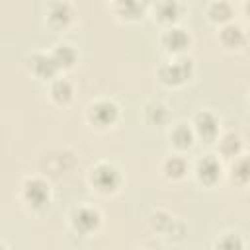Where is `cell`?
<instances>
[{
    "mask_svg": "<svg viewBox=\"0 0 250 250\" xmlns=\"http://www.w3.org/2000/svg\"><path fill=\"white\" fill-rule=\"evenodd\" d=\"M189 72H191V62L184 59V61H174L164 64L160 68V78L166 84H180L189 76Z\"/></svg>",
    "mask_w": 250,
    "mask_h": 250,
    "instance_id": "cell-1",
    "label": "cell"
},
{
    "mask_svg": "<svg viewBox=\"0 0 250 250\" xmlns=\"http://www.w3.org/2000/svg\"><path fill=\"white\" fill-rule=\"evenodd\" d=\"M92 182L96 184L98 189H102V191H111V189H115L117 184H119V174H117V170H115L113 166H109V164H98V166L94 168Z\"/></svg>",
    "mask_w": 250,
    "mask_h": 250,
    "instance_id": "cell-2",
    "label": "cell"
},
{
    "mask_svg": "<svg viewBox=\"0 0 250 250\" xmlns=\"http://www.w3.org/2000/svg\"><path fill=\"white\" fill-rule=\"evenodd\" d=\"M23 193H25V199L33 207H41V205H45L49 201V188L41 180H29V182H25Z\"/></svg>",
    "mask_w": 250,
    "mask_h": 250,
    "instance_id": "cell-3",
    "label": "cell"
},
{
    "mask_svg": "<svg viewBox=\"0 0 250 250\" xmlns=\"http://www.w3.org/2000/svg\"><path fill=\"white\" fill-rule=\"evenodd\" d=\"M115 117H117V107L111 102H98L90 107V119L100 127L109 125Z\"/></svg>",
    "mask_w": 250,
    "mask_h": 250,
    "instance_id": "cell-4",
    "label": "cell"
},
{
    "mask_svg": "<svg viewBox=\"0 0 250 250\" xmlns=\"http://www.w3.org/2000/svg\"><path fill=\"white\" fill-rule=\"evenodd\" d=\"M100 223V215L98 211L90 209V207H80L76 213H74V227L80 230V232H90L98 227Z\"/></svg>",
    "mask_w": 250,
    "mask_h": 250,
    "instance_id": "cell-5",
    "label": "cell"
},
{
    "mask_svg": "<svg viewBox=\"0 0 250 250\" xmlns=\"http://www.w3.org/2000/svg\"><path fill=\"white\" fill-rule=\"evenodd\" d=\"M197 174H199V178H201L203 182L213 184V182L219 178V174H221V164H219L213 156H205V158L199 162V166H197Z\"/></svg>",
    "mask_w": 250,
    "mask_h": 250,
    "instance_id": "cell-6",
    "label": "cell"
},
{
    "mask_svg": "<svg viewBox=\"0 0 250 250\" xmlns=\"http://www.w3.org/2000/svg\"><path fill=\"white\" fill-rule=\"evenodd\" d=\"M195 127L203 139H213L217 133V121L209 111H201L195 117Z\"/></svg>",
    "mask_w": 250,
    "mask_h": 250,
    "instance_id": "cell-7",
    "label": "cell"
},
{
    "mask_svg": "<svg viewBox=\"0 0 250 250\" xmlns=\"http://www.w3.org/2000/svg\"><path fill=\"white\" fill-rule=\"evenodd\" d=\"M57 62H55V59H53V55L51 57H47V55H37L35 59H33V70L39 74V76H43V78H47V76H51L55 70H57Z\"/></svg>",
    "mask_w": 250,
    "mask_h": 250,
    "instance_id": "cell-8",
    "label": "cell"
},
{
    "mask_svg": "<svg viewBox=\"0 0 250 250\" xmlns=\"http://www.w3.org/2000/svg\"><path fill=\"white\" fill-rule=\"evenodd\" d=\"M164 43H166V47L170 51H180V49H184L189 43V37L186 35L184 29H170L164 35Z\"/></svg>",
    "mask_w": 250,
    "mask_h": 250,
    "instance_id": "cell-9",
    "label": "cell"
},
{
    "mask_svg": "<svg viewBox=\"0 0 250 250\" xmlns=\"http://www.w3.org/2000/svg\"><path fill=\"white\" fill-rule=\"evenodd\" d=\"M49 20L53 23H57V25H64L70 20V8H68V4H64V2L53 4L51 10H49Z\"/></svg>",
    "mask_w": 250,
    "mask_h": 250,
    "instance_id": "cell-10",
    "label": "cell"
},
{
    "mask_svg": "<svg viewBox=\"0 0 250 250\" xmlns=\"http://www.w3.org/2000/svg\"><path fill=\"white\" fill-rule=\"evenodd\" d=\"M53 59H55V62L59 66H70L74 62V59H76V53L68 45H59L55 49V53H53Z\"/></svg>",
    "mask_w": 250,
    "mask_h": 250,
    "instance_id": "cell-11",
    "label": "cell"
},
{
    "mask_svg": "<svg viewBox=\"0 0 250 250\" xmlns=\"http://www.w3.org/2000/svg\"><path fill=\"white\" fill-rule=\"evenodd\" d=\"M221 39H223L225 45H229V47H236V45L242 43L244 35H242V29H240L238 25H227V27L221 31Z\"/></svg>",
    "mask_w": 250,
    "mask_h": 250,
    "instance_id": "cell-12",
    "label": "cell"
},
{
    "mask_svg": "<svg viewBox=\"0 0 250 250\" xmlns=\"http://www.w3.org/2000/svg\"><path fill=\"white\" fill-rule=\"evenodd\" d=\"M51 94H53V98H55L57 102L64 104V102L70 100L72 88H70V84H68L66 80H57V82L53 84V88H51Z\"/></svg>",
    "mask_w": 250,
    "mask_h": 250,
    "instance_id": "cell-13",
    "label": "cell"
},
{
    "mask_svg": "<svg viewBox=\"0 0 250 250\" xmlns=\"http://www.w3.org/2000/svg\"><path fill=\"white\" fill-rule=\"evenodd\" d=\"M230 6L225 2V0H219V2H215L213 6H211V10H209V16L215 20V21H225V20H229L230 18Z\"/></svg>",
    "mask_w": 250,
    "mask_h": 250,
    "instance_id": "cell-14",
    "label": "cell"
},
{
    "mask_svg": "<svg viewBox=\"0 0 250 250\" xmlns=\"http://www.w3.org/2000/svg\"><path fill=\"white\" fill-rule=\"evenodd\" d=\"M172 139H174V143H176L178 146L186 148V146L191 145V131H189L186 125H178V127L174 129V133H172Z\"/></svg>",
    "mask_w": 250,
    "mask_h": 250,
    "instance_id": "cell-15",
    "label": "cell"
},
{
    "mask_svg": "<svg viewBox=\"0 0 250 250\" xmlns=\"http://www.w3.org/2000/svg\"><path fill=\"white\" fill-rule=\"evenodd\" d=\"M232 176H234L238 182H246V180H250V156L240 158V160L234 164V168H232Z\"/></svg>",
    "mask_w": 250,
    "mask_h": 250,
    "instance_id": "cell-16",
    "label": "cell"
},
{
    "mask_svg": "<svg viewBox=\"0 0 250 250\" xmlns=\"http://www.w3.org/2000/svg\"><path fill=\"white\" fill-rule=\"evenodd\" d=\"M164 170H166V174H168L170 178H180V176L186 172V162H184L182 158H176V156H172L170 160H166V166H164Z\"/></svg>",
    "mask_w": 250,
    "mask_h": 250,
    "instance_id": "cell-17",
    "label": "cell"
},
{
    "mask_svg": "<svg viewBox=\"0 0 250 250\" xmlns=\"http://www.w3.org/2000/svg\"><path fill=\"white\" fill-rule=\"evenodd\" d=\"M158 14L162 20H174L178 16V4L176 0H164L158 6Z\"/></svg>",
    "mask_w": 250,
    "mask_h": 250,
    "instance_id": "cell-18",
    "label": "cell"
},
{
    "mask_svg": "<svg viewBox=\"0 0 250 250\" xmlns=\"http://www.w3.org/2000/svg\"><path fill=\"white\" fill-rule=\"evenodd\" d=\"M238 148H240V141H238V137H236V135H227L225 141H223V152L234 156V154L238 152Z\"/></svg>",
    "mask_w": 250,
    "mask_h": 250,
    "instance_id": "cell-19",
    "label": "cell"
},
{
    "mask_svg": "<svg viewBox=\"0 0 250 250\" xmlns=\"http://www.w3.org/2000/svg\"><path fill=\"white\" fill-rule=\"evenodd\" d=\"M119 10H121L125 16L135 18V16L139 14L141 6H139V2H137V0H119Z\"/></svg>",
    "mask_w": 250,
    "mask_h": 250,
    "instance_id": "cell-20",
    "label": "cell"
},
{
    "mask_svg": "<svg viewBox=\"0 0 250 250\" xmlns=\"http://www.w3.org/2000/svg\"><path fill=\"white\" fill-rule=\"evenodd\" d=\"M246 10H248V14H250V2H248V4H246Z\"/></svg>",
    "mask_w": 250,
    "mask_h": 250,
    "instance_id": "cell-21",
    "label": "cell"
}]
</instances>
